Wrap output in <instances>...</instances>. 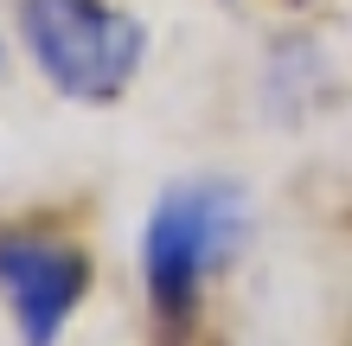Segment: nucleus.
I'll return each mask as SVG.
<instances>
[{
    "mask_svg": "<svg viewBox=\"0 0 352 346\" xmlns=\"http://www.w3.org/2000/svg\"><path fill=\"white\" fill-rule=\"evenodd\" d=\"M250 237V199L231 180H173L141 225V295L160 346H186L205 321V289Z\"/></svg>",
    "mask_w": 352,
    "mask_h": 346,
    "instance_id": "1",
    "label": "nucleus"
},
{
    "mask_svg": "<svg viewBox=\"0 0 352 346\" xmlns=\"http://www.w3.org/2000/svg\"><path fill=\"white\" fill-rule=\"evenodd\" d=\"M19 45L71 103H116L148 58V26L116 0H19Z\"/></svg>",
    "mask_w": 352,
    "mask_h": 346,
    "instance_id": "2",
    "label": "nucleus"
},
{
    "mask_svg": "<svg viewBox=\"0 0 352 346\" xmlns=\"http://www.w3.org/2000/svg\"><path fill=\"white\" fill-rule=\"evenodd\" d=\"M96 263L77 237L65 231H38V225H13L0 231V301H7L13 327L26 346H58L77 308L90 301Z\"/></svg>",
    "mask_w": 352,
    "mask_h": 346,
    "instance_id": "3",
    "label": "nucleus"
}]
</instances>
